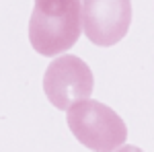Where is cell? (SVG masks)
<instances>
[{
  "instance_id": "obj_1",
  "label": "cell",
  "mask_w": 154,
  "mask_h": 152,
  "mask_svg": "<svg viewBox=\"0 0 154 152\" xmlns=\"http://www.w3.org/2000/svg\"><path fill=\"white\" fill-rule=\"evenodd\" d=\"M82 31L80 0H35L29 19V41L39 56H60Z\"/></svg>"
},
{
  "instance_id": "obj_2",
  "label": "cell",
  "mask_w": 154,
  "mask_h": 152,
  "mask_svg": "<svg viewBox=\"0 0 154 152\" xmlns=\"http://www.w3.org/2000/svg\"><path fill=\"white\" fill-rule=\"evenodd\" d=\"M66 121L72 136L93 152H115L128 138L123 119L109 105L95 99L72 105Z\"/></svg>"
},
{
  "instance_id": "obj_3",
  "label": "cell",
  "mask_w": 154,
  "mask_h": 152,
  "mask_svg": "<svg viewBox=\"0 0 154 152\" xmlns=\"http://www.w3.org/2000/svg\"><path fill=\"white\" fill-rule=\"evenodd\" d=\"M93 72L86 62L72 54L56 58L43 74L45 97L60 111H68L72 105L86 101L93 93Z\"/></svg>"
},
{
  "instance_id": "obj_4",
  "label": "cell",
  "mask_w": 154,
  "mask_h": 152,
  "mask_svg": "<svg viewBox=\"0 0 154 152\" xmlns=\"http://www.w3.org/2000/svg\"><path fill=\"white\" fill-rule=\"evenodd\" d=\"M131 0H82V27L88 41L111 47L128 35Z\"/></svg>"
},
{
  "instance_id": "obj_5",
  "label": "cell",
  "mask_w": 154,
  "mask_h": 152,
  "mask_svg": "<svg viewBox=\"0 0 154 152\" xmlns=\"http://www.w3.org/2000/svg\"><path fill=\"white\" fill-rule=\"evenodd\" d=\"M115 152H144V150H140L138 146H131V144H123V146H119Z\"/></svg>"
}]
</instances>
